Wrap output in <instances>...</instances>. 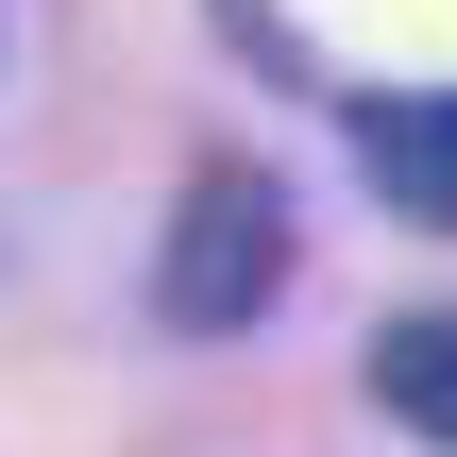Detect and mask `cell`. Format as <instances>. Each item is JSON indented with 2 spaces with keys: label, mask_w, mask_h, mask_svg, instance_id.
Wrapping results in <instances>:
<instances>
[{
  "label": "cell",
  "mask_w": 457,
  "mask_h": 457,
  "mask_svg": "<svg viewBox=\"0 0 457 457\" xmlns=\"http://www.w3.org/2000/svg\"><path fill=\"white\" fill-rule=\"evenodd\" d=\"M288 305V187L254 153H204L187 204H170V254H153V322L170 339H237Z\"/></svg>",
  "instance_id": "obj_1"
},
{
  "label": "cell",
  "mask_w": 457,
  "mask_h": 457,
  "mask_svg": "<svg viewBox=\"0 0 457 457\" xmlns=\"http://www.w3.org/2000/svg\"><path fill=\"white\" fill-rule=\"evenodd\" d=\"M373 407H390L407 441H457V305H407V322H373Z\"/></svg>",
  "instance_id": "obj_3"
},
{
  "label": "cell",
  "mask_w": 457,
  "mask_h": 457,
  "mask_svg": "<svg viewBox=\"0 0 457 457\" xmlns=\"http://www.w3.org/2000/svg\"><path fill=\"white\" fill-rule=\"evenodd\" d=\"M356 170H373L390 220H441V237H457V85H390V102H356Z\"/></svg>",
  "instance_id": "obj_2"
}]
</instances>
